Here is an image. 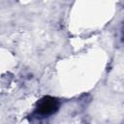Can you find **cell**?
I'll use <instances>...</instances> for the list:
<instances>
[{"label": "cell", "mask_w": 124, "mask_h": 124, "mask_svg": "<svg viewBox=\"0 0 124 124\" xmlns=\"http://www.w3.org/2000/svg\"><path fill=\"white\" fill-rule=\"evenodd\" d=\"M59 108L58 99L51 96H45L36 105L35 113L40 116H48L55 113Z\"/></svg>", "instance_id": "cell-1"}]
</instances>
